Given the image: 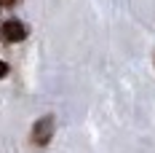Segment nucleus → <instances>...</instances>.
Instances as JSON below:
<instances>
[{
  "mask_svg": "<svg viewBox=\"0 0 155 153\" xmlns=\"http://www.w3.org/2000/svg\"><path fill=\"white\" fill-rule=\"evenodd\" d=\"M51 134H54V118L51 116H43L40 121H35V126H32V142L35 145H48V140H51Z\"/></svg>",
  "mask_w": 155,
  "mask_h": 153,
  "instance_id": "nucleus-2",
  "label": "nucleus"
},
{
  "mask_svg": "<svg viewBox=\"0 0 155 153\" xmlns=\"http://www.w3.org/2000/svg\"><path fill=\"white\" fill-rule=\"evenodd\" d=\"M14 3H16V0H0V8H11Z\"/></svg>",
  "mask_w": 155,
  "mask_h": 153,
  "instance_id": "nucleus-4",
  "label": "nucleus"
},
{
  "mask_svg": "<svg viewBox=\"0 0 155 153\" xmlns=\"http://www.w3.org/2000/svg\"><path fill=\"white\" fill-rule=\"evenodd\" d=\"M8 75V64H5V62H0V78H5Z\"/></svg>",
  "mask_w": 155,
  "mask_h": 153,
  "instance_id": "nucleus-3",
  "label": "nucleus"
},
{
  "mask_svg": "<svg viewBox=\"0 0 155 153\" xmlns=\"http://www.w3.org/2000/svg\"><path fill=\"white\" fill-rule=\"evenodd\" d=\"M0 38H3L5 43H21V40L27 38V27H24L19 19H8V22L0 24Z\"/></svg>",
  "mask_w": 155,
  "mask_h": 153,
  "instance_id": "nucleus-1",
  "label": "nucleus"
}]
</instances>
